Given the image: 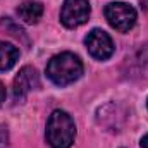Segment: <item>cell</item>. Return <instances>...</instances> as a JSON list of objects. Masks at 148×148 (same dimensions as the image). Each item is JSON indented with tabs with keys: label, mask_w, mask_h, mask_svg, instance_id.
Returning <instances> with one entry per match:
<instances>
[{
	"label": "cell",
	"mask_w": 148,
	"mask_h": 148,
	"mask_svg": "<svg viewBox=\"0 0 148 148\" xmlns=\"http://www.w3.org/2000/svg\"><path fill=\"white\" fill-rule=\"evenodd\" d=\"M76 138V124L66 110H53L47 121V141L52 148H71Z\"/></svg>",
	"instance_id": "cell-2"
},
{
	"label": "cell",
	"mask_w": 148,
	"mask_h": 148,
	"mask_svg": "<svg viewBox=\"0 0 148 148\" xmlns=\"http://www.w3.org/2000/svg\"><path fill=\"white\" fill-rule=\"evenodd\" d=\"M40 88V76L38 71L31 66H24L17 76L14 77V84H12V95H14V100L17 103L24 102V98L28 97L29 91Z\"/></svg>",
	"instance_id": "cell-6"
},
{
	"label": "cell",
	"mask_w": 148,
	"mask_h": 148,
	"mask_svg": "<svg viewBox=\"0 0 148 148\" xmlns=\"http://www.w3.org/2000/svg\"><path fill=\"white\" fill-rule=\"evenodd\" d=\"M103 14H105V19L109 21V24L121 33H127L136 24V10H134V7H131L126 2L109 3L105 7Z\"/></svg>",
	"instance_id": "cell-3"
},
{
	"label": "cell",
	"mask_w": 148,
	"mask_h": 148,
	"mask_svg": "<svg viewBox=\"0 0 148 148\" xmlns=\"http://www.w3.org/2000/svg\"><path fill=\"white\" fill-rule=\"evenodd\" d=\"M141 147H143V148H148V134H145V136L141 138Z\"/></svg>",
	"instance_id": "cell-12"
},
{
	"label": "cell",
	"mask_w": 148,
	"mask_h": 148,
	"mask_svg": "<svg viewBox=\"0 0 148 148\" xmlns=\"http://www.w3.org/2000/svg\"><path fill=\"white\" fill-rule=\"evenodd\" d=\"M83 74V62L71 52L53 55L47 64V76L57 86H67L77 81Z\"/></svg>",
	"instance_id": "cell-1"
},
{
	"label": "cell",
	"mask_w": 148,
	"mask_h": 148,
	"mask_svg": "<svg viewBox=\"0 0 148 148\" xmlns=\"http://www.w3.org/2000/svg\"><path fill=\"white\" fill-rule=\"evenodd\" d=\"M17 16L28 24H36L43 16V5L40 2H35V0L23 2L17 7Z\"/></svg>",
	"instance_id": "cell-7"
},
{
	"label": "cell",
	"mask_w": 148,
	"mask_h": 148,
	"mask_svg": "<svg viewBox=\"0 0 148 148\" xmlns=\"http://www.w3.org/2000/svg\"><path fill=\"white\" fill-rule=\"evenodd\" d=\"M147 105H148V102H147Z\"/></svg>",
	"instance_id": "cell-13"
},
{
	"label": "cell",
	"mask_w": 148,
	"mask_h": 148,
	"mask_svg": "<svg viewBox=\"0 0 148 148\" xmlns=\"http://www.w3.org/2000/svg\"><path fill=\"white\" fill-rule=\"evenodd\" d=\"M19 60V50L0 40V71H9L16 66V62Z\"/></svg>",
	"instance_id": "cell-8"
},
{
	"label": "cell",
	"mask_w": 148,
	"mask_h": 148,
	"mask_svg": "<svg viewBox=\"0 0 148 148\" xmlns=\"http://www.w3.org/2000/svg\"><path fill=\"white\" fill-rule=\"evenodd\" d=\"M90 2L88 0H64L60 9V23L66 28H77L84 24L90 17Z\"/></svg>",
	"instance_id": "cell-4"
},
{
	"label": "cell",
	"mask_w": 148,
	"mask_h": 148,
	"mask_svg": "<svg viewBox=\"0 0 148 148\" xmlns=\"http://www.w3.org/2000/svg\"><path fill=\"white\" fill-rule=\"evenodd\" d=\"M5 102V86L2 84V81H0V105Z\"/></svg>",
	"instance_id": "cell-11"
},
{
	"label": "cell",
	"mask_w": 148,
	"mask_h": 148,
	"mask_svg": "<svg viewBox=\"0 0 148 148\" xmlns=\"http://www.w3.org/2000/svg\"><path fill=\"white\" fill-rule=\"evenodd\" d=\"M84 45L90 52V55L97 60H107L110 59L115 47L112 38L103 29H91L88 36L84 38Z\"/></svg>",
	"instance_id": "cell-5"
},
{
	"label": "cell",
	"mask_w": 148,
	"mask_h": 148,
	"mask_svg": "<svg viewBox=\"0 0 148 148\" xmlns=\"http://www.w3.org/2000/svg\"><path fill=\"white\" fill-rule=\"evenodd\" d=\"M7 147H9V129H7V126L0 124V148Z\"/></svg>",
	"instance_id": "cell-10"
},
{
	"label": "cell",
	"mask_w": 148,
	"mask_h": 148,
	"mask_svg": "<svg viewBox=\"0 0 148 148\" xmlns=\"http://www.w3.org/2000/svg\"><path fill=\"white\" fill-rule=\"evenodd\" d=\"M0 31L7 33L9 36L16 38V40H23L26 45L29 43V41H28V36H26V31H24L19 24H16L10 17H2V19H0Z\"/></svg>",
	"instance_id": "cell-9"
}]
</instances>
